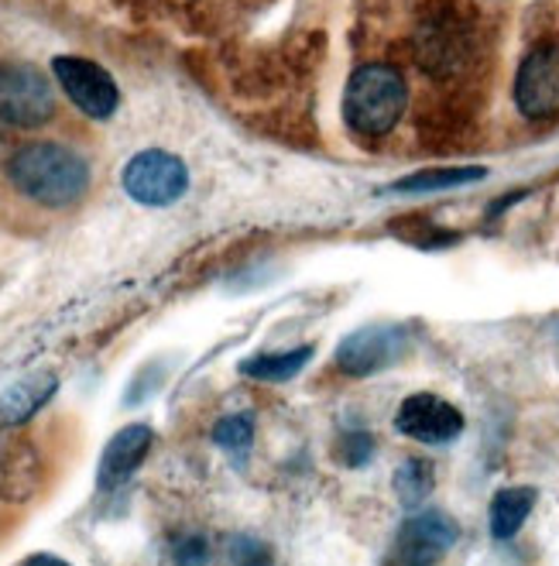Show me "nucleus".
I'll return each instance as SVG.
<instances>
[{
  "label": "nucleus",
  "instance_id": "obj_10",
  "mask_svg": "<svg viewBox=\"0 0 559 566\" xmlns=\"http://www.w3.org/2000/svg\"><path fill=\"white\" fill-rule=\"evenodd\" d=\"M460 539V525L446 512H419L402 522L394 539V563L399 566H436Z\"/></svg>",
  "mask_w": 559,
  "mask_h": 566
},
{
  "label": "nucleus",
  "instance_id": "obj_19",
  "mask_svg": "<svg viewBox=\"0 0 559 566\" xmlns=\"http://www.w3.org/2000/svg\"><path fill=\"white\" fill-rule=\"evenodd\" d=\"M226 559L230 566H275L272 559V546L257 536H247V532H238L226 543Z\"/></svg>",
  "mask_w": 559,
  "mask_h": 566
},
{
  "label": "nucleus",
  "instance_id": "obj_1",
  "mask_svg": "<svg viewBox=\"0 0 559 566\" xmlns=\"http://www.w3.org/2000/svg\"><path fill=\"white\" fill-rule=\"evenodd\" d=\"M11 186L45 210H65L80 203L89 189L86 158L59 142H31L8 161Z\"/></svg>",
  "mask_w": 559,
  "mask_h": 566
},
{
  "label": "nucleus",
  "instance_id": "obj_14",
  "mask_svg": "<svg viewBox=\"0 0 559 566\" xmlns=\"http://www.w3.org/2000/svg\"><path fill=\"white\" fill-rule=\"evenodd\" d=\"M39 488V457L31 443L8 447L0 457V494L11 502H24V497Z\"/></svg>",
  "mask_w": 559,
  "mask_h": 566
},
{
  "label": "nucleus",
  "instance_id": "obj_17",
  "mask_svg": "<svg viewBox=\"0 0 559 566\" xmlns=\"http://www.w3.org/2000/svg\"><path fill=\"white\" fill-rule=\"evenodd\" d=\"M484 169H436V172H419L412 179L394 182V192H436V189H453V186H467L484 179Z\"/></svg>",
  "mask_w": 559,
  "mask_h": 566
},
{
  "label": "nucleus",
  "instance_id": "obj_18",
  "mask_svg": "<svg viewBox=\"0 0 559 566\" xmlns=\"http://www.w3.org/2000/svg\"><path fill=\"white\" fill-rule=\"evenodd\" d=\"M213 443L230 450V453H244L254 443V416L241 412V416H226L213 426Z\"/></svg>",
  "mask_w": 559,
  "mask_h": 566
},
{
  "label": "nucleus",
  "instance_id": "obj_7",
  "mask_svg": "<svg viewBox=\"0 0 559 566\" xmlns=\"http://www.w3.org/2000/svg\"><path fill=\"white\" fill-rule=\"evenodd\" d=\"M409 350V333L394 323H371L360 326L340 340L337 347V368L350 378H368L384 368H391L394 360Z\"/></svg>",
  "mask_w": 559,
  "mask_h": 566
},
{
  "label": "nucleus",
  "instance_id": "obj_8",
  "mask_svg": "<svg viewBox=\"0 0 559 566\" xmlns=\"http://www.w3.org/2000/svg\"><path fill=\"white\" fill-rule=\"evenodd\" d=\"M515 107L529 120L559 114V42H542L515 73Z\"/></svg>",
  "mask_w": 559,
  "mask_h": 566
},
{
  "label": "nucleus",
  "instance_id": "obj_3",
  "mask_svg": "<svg viewBox=\"0 0 559 566\" xmlns=\"http://www.w3.org/2000/svg\"><path fill=\"white\" fill-rule=\"evenodd\" d=\"M55 114V93L42 70L28 62L0 65V124L42 127Z\"/></svg>",
  "mask_w": 559,
  "mask_h": 566
},
{
  "label": "nucleus",
  "instance_id": "obj_2",
  "mask_svg": "<svg viewBox=\"0 0 559 566\" xmlns=\"http://www.w3.org/2000/svg\"><path fill=\"white\" fill-rule=\"evenodd\" d=\"M409 104V86L394 65L368 62L350 76L344 96V117L360 138H381L402 120Z\"/></svg>",
  "mask_w": 559,
  "mask_h": 566
},
{
  "label": "nucleus",
  "instance_id": "obj_5",
  "mask_svg": "<svg viewBox=\"0 0 559 566\" xmlns=\"http://www.w3.org/2000/svg\"><path fill=\"white\" fill-rule=\"evenodd\" d=\"M415 59L422 73L433 80H450L467 65L471 59V31L453 11L425 14L415 31Z\"/></svg>",
  "mask_w": 559,
  "mask_h": 566
},
{
  "label": "nucleus",
  "instance_id": "obj_11",
  "mask_svg": "<svg viewBox=\"0 0 559 566\" xmlns=\"http://www.w3.org/2000/svg\"><path fill=\"white\" fill-rule=\"evenodd\" d=\"M155 443V432L151 426L145 422H135V426H124L117 437L104 447V457H101V468H96V484H101V491H114L120 488L130 474H135L148 450Z\"/></svg>",
  "mask_w": 559,
  "mask_h": 566
},
{
  "label": "nucleus",
  "instance_id": "obj_12",
  "mask_svg": "<svg viewBox=\"0 0 559 566\" xmlns=\"http://www.w3.org/2000/svg\"><path fill=\"white\" fill-rule=\"evenodd\" d=\"M55 388L59 378L52 371L28 375L18 385H11L4 398H0V426H24L55 395Z\"/></svg>",
  "mask_w": 559,
  "mask_h": 566
},
{
  "label": "nucleus",
  "instance_id": "obj_22",
  "mask_svg": "<svg viewBox=\"0 0 559 566\" xmlns=\"http://www.w3.org/2000/svg\"><path fill=\"white\" fill-rule=\"evenodd\" d=\"M28 566H70V563L59 559V556H49V553H42V556H31V559H28Z\"/></svg>",
  "mask_w": 559,
  "mask_h": 566
},
{
  "label": "nucleus",
  "instance_id": "obj_13",
  "mask_svg": "<svg viewBox=\"0 0 559 566\" xmlns=\"http://www.w3.org/2000/svg\"><path fill=\"white\" fill-rule=\"evenodd\" d=\"M536 502H539L536 488H502L495 497H491V515H487L491 536L502 539V543L518 536V528L525 525V518L532 515Z\"/></svg>",
  "mask_w": 559,
  "mask_h": 566
},
{
  "label": "nucleus",
  "instance_id": "obj_20",
  "mask_svg": "<svg viewBox=\"0 0 559 566\" xmlns=\"http://www.w3.org/2000/svg\"><path fill=\"white\" fill-rule=\"evenodd\" d=\"M337 457L344 468H365V463L375 457V437L368 429H350L337 447Z\"/></svg>",
  "mask_w": 559,
  "mask_h": 566
},
{
  "label": "nucleus",
  "instance_id": "obj_6",
  "mask_svg": "<svg viewBox=\"0 0 559 566\" xmlns=\"http://www.w3.org/2000/svg\"><path fill=\"white\" fill-rule=\"evenodd\" d=\"M52 73H55L59 86L65 90V96H70L86 117L110 120L117 114L120 90H117L114 76L104 70V65L80 59V55H55L52 59Z\"/></svg>",
  "mask_w": 559,
  "mask_h": 566
},
{
  "label": "nucleus",
  "instance_id": "obj_15",
  "mask_svg": "<svg viewBox=\"0 0 559 566\" xmlns=\"http://www.w3.org/2000/svg\"><path fill=\"white\" fill-rule=\"evenodd\" d=\"M313 360V347H292L282 354H257L241 360V375L254 381H288Z\"/></svg>",
  "mask_w": 559,
  "mask_h": 566
},
{
  "label": "nucleus",
  "instance_id": "obj_16",
  "mask_svg": "<svg viewBox=\"0 0 559 566\" xmlns=\"http://www.w3.org/2000/svg\"><path fill=\"white\" fill-rule=\"evenodd\" d=\"M433 463L430 460H422V457H412L405 460L399 471H394V494L402 497V505L405 509H419L425 497L433 494L436 488V478H433Z\"/></svg>",
  "mask_w": 559,
  "mask_h": 566
},
{
  "label": "nucleus",
  "instance_id": "obj_4",
  "mask_svg": "<svg viewBox=\"0 0 559 566\" xmlns=\"http://www.w3.org/2000/svg\"><path fill=\"white\" fill-rule=\"evenodd\" d=\"M120 182L124 192L141 207H172L189 189V169L179 155L148 148L124 165Z\"/></svg>",
  "mask_w": 559,
  "mask_h": 566
},
{
  "label": "nucleus",
  "instance_id": "obj_9",
  "mask_svg": "<svg viewBox=\"0 0 559 566\" xmlns=\"http://www.w3.org/2000/svg\"><path fill=\"white\" fill-rule=\"evenodd\" d=\"M394 429L415 443L446 447L464 432V416H460V409L450 406L446 398L419 391V395H409L399 406V412H394Z\"/></svg>",
  "mask_w": 559,
  "mask_h": 566
},
{
  "label": "nucleus",
  "instance_id": "obj_21",
  "mask_svg": "<svg viewBox=\"0 0 559 566\" xmlns=\"http://www.w3.org/2000/svg\"><path fill=\"white\" fill-rule=\"evenodd\" d=\"M176 566H207L210 563V543L200 536V532H192V536H182L176 543Z\"/></svg>",
  "mask_w": 559,
  "mask_h": 566
}]
</instances>
